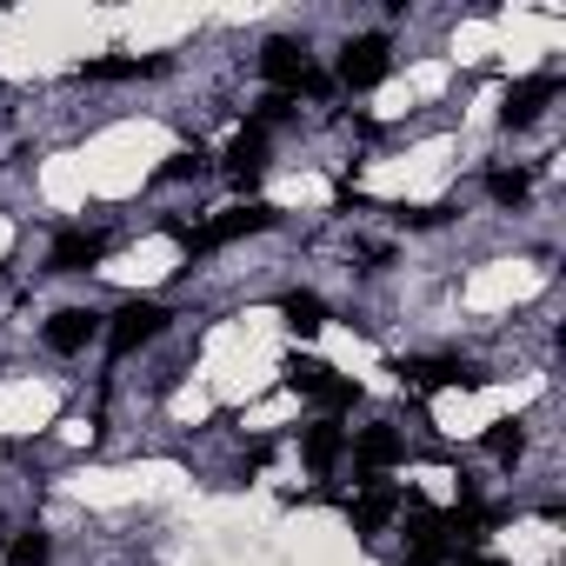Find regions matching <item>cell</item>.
<instances>
[{"label":"cell","instance_id":"2","mask_svg":"<svg viewBox=\"0 0 566 566\" xmlns=\"http://www.w3.org/2000/svg\"><path fill=\"white\" fill-rule=\"evenodd\" d=\"M260 74H266L280 94H301V87H307V94H321V87H327V74L307 61V48H301V41H266V48H260Z\"/></svg>","mask_w":566,"mask_h":566},{"label":"cell","instance_id":"7","mask_svg":"<svg viewBox=\"0 0 566 566\" xmlns=\"http://www.w3.org/2000/svg\"><path fill=\"white\" fill-rule=\"evenodd\" d=\"M347 513H354V533H367V539H374V533H380V526L400 513V486H387V480H367V486L347 500Z\"/></svg>","mask_w":566,"mask_h":566},{"label":"cell","instance_id":"9","mask_svg":"<svg viewBox=\"0 0 566 566\" xmlns=\"http://www.w3.org/2000/svg\"><path fill=\"white\" fill-rule=\"evenodd\" d=\"M559 94V81L553 74H533V81H520L513 94H506V107H500V127H533L539 120V107Z\"/></svg>","mask_w":566,"mask_h":566},{"label":"cell","instance_id":"11","mask_svg":"<svg viewBox=\"0 0 566 566\" xmlns=\"http://www.w3.org/2000/svg\"><path fill=\"white\" fill-rule=\"evenodd\" d=\"M227 167H233V187H253L260 167H266V134L260 127H240L233 147H227Z\"/></svg>","mask_w":566,"mask_h":566},{"label":"cell","instance_id":"19","mask_svg":"<svg viewBox=\"0 0 566 566\" xmlns=\"http://www.w3.org/2000/svg\"><path fill=\"white\" fill-rule=\"evenodd\" d=\"M447 553H453V546H447V539H440V533H427V539H420V546H413V553H407V559H400V566H440V559H447Z\"/></svg>","mask_w":566,"mask_h":566},{"label":"cell","instance_id":"3","mask_svg":"<svg viewBox=\"0 0 566 566\" xmlns=\"http://www.w3.org/2000/svg\"><path fill=\"white\" fill-rule=\"evenodd\" d=\"M167 321H174V314H167L160 301H127V307L114 314V327H107V347H114V354H134V347H147L154 334H167Z\"/></svg>","mask_w":566,"mask_h":566},{"label":"cell","instance_id":"13","mask_svg":"<svg viewBox=\"0 0 566 566\" xmlns=\"http://www.w3.org/2000/svg\"><path fill=\"white\" fill-rule=\"evenodd\" d=\"M354 453H360V467H367V473H387V467H400V453H407V447H400V433H394V427H367Z\"/></svg>","mask_w":566,"mask_h":566},{"label":"cell","instance_id":"8","mask_svg":"<svg viewBox=\"0 0 566 566\" xmlns=\"http://www.w3.org/2000/svg\"><path fill=\"white\" fill-rule=\"evenodd\" d=\"M101 260H107V233H87V227L61 233V240H54V253H48V266H54V273H87V266H101Z\"/></svg>","mask_w":566,"mask_h":566},{"label":"cell","instance_id":"16","mask_svg":"<svg viewBox=\"0 0 566 566\" xmlns=\"http://www.w3.org/2000/svg\"><path fill=\"white\" fill-rule=\"evenodd\" d=\"M48 553H54V546H48V533H21L0 559H8V566H48Z\"/></svg>","mask_w":566,"mask_h":566},{"label":"cell","instance_id":"10","mask_svg":"<svg viewBox=\"0 0 566 566\" xmlns=\"http://www.w3.org/2000/svg\"><path fill=\"white\" fill-rule=\"evenodd\" d=\"M94 334H101V314H87V307H61V314L48 321V347H54V354H81Z\"/></svg>","mask_w":566,"mask_h":566},{"label":"cell","instance_id":"20","mask_svg":"<svg viewBox=\"0 0 566 566\" xmlns=\"http://www.w3.org/2000/svg\"><path fill=\"white\" fill-rule=\"evenodd\" d=\"M453 566H500V559H486V553H453Z\"/></svg>","mask_w":566,"mask_h":566},{"label":"cell","instance_id":"1","mask_svg":"<svg viewBox=\"0 0 566 566\" xmlns=\"http://www.w3.org/2000/svg\"><path fill=\"white\" fill-rule=\"evenodd\" d=\"M280 213L273 207H233V213H220L213 227H187V220H167V233L200 260V253H213V247H227V240H240V233H266Z\"/></svg>","mask_w":566,"mask_h":566},{"label":"cell","instance_id":"18","mask_svg":"<svg viewBox=\"0 0 566 566\" xmlns=\"http://www.w3.org/2000/svg\"><path fill=\"white\" fill-rule=\"evenodd\" d=\"M486 193H493L500 207H520V200L533 193V180H526V174H486Z\"/></svg>","mask_w":566,"mask_h":566},{"label":"cell","instance_id":"4","mask_svg":"<svg viewBox=\"0 0 566 566\" xmlns=\"http://www.w3.org/2000/svg\"><path fill=\"white\" fill-rule=\"evenodd\" d=\"M287 387H294V394H314V400H321V407H334V413L360 400V387H354V380H340L327 360H287Z\"/></svg>","mask_w":566,"mask_h":566},{"label":"cell","instance_id":"12","mask_svg":"<svg viewBox=\"0 0 566 566\" xmlns=\"http://www.w3.org/2000/svg\"><path fill=\"white\" fill-rule=\"evenodd\" d=\"M301 453H307V467H314V473H327V467L347 453V433H340L334 420H314V427H307V440H301Z\"/></svg>","mask_w":566,"mask_h":566},{"label":"cell","instance_id":"5","mask_svg":"<svg viewBox=\"0 0 566 566\" xmlns=\"http://www.w3.org/2000/svg\"><path fill=\"white\" fill-rule=\"evenodd\" d=\"M387 54H394V48H387V34H360V41H347V54H340V81H347V87H360V94H367V87H380V81H387V67H394Z\"/></svg>","mask_w":566,"mask_h":566},{"label":"cell","instance_id":"14","mask_svg":"<svg viewBox=\"0 0 566 566\" xmlns=\"http://www.w3.org/2000/svg\"><path fill=\"white\" fill-rule=\"evenodd\" d=\"M280 321H287L294 334H321L327 327V301L321 294H287V301H280Z\"/></svg>","mask_w":566,"mask_h":566},{"label":"cell","instance_id":"15","mask_svg":"<svg viewBox=\"0 0 566 566\" xmlns=\"http://www.w3.org/2000/svg\"><path fill=\"white\" fill-rule=\"evenodd\" d=\"M486 453L513 467V460L526 453V433H520V420H500V427H486Z\"/></svg>","mask_w":566,"mask_h":566},{"label":"cell","instance_id":"6","mask_svg":"<svg viewBox=\"0 0 566 566\" xmlns=\"http://www.w3.org/2000/svg\"><path fill=\"white\" fill-rule=\"evenodd\" d=\"M394 374H400L407 387H420V394H440V387H467V394H473V387L486 380V374H473V367H460V360H400Z\"/></svg>","mask_w":566,"mask_h":566},{"label":"cell","instance_id":"17","mask_svg":"<svg viewBox=\"0 0 566 566\" xmlns=\"http://www.w3.org/2000/svg\"><path fill=\"white\" fill-rule=\"evenodd\" d=\"M207 174V154L200 147H180V154H167V167H160V180H200Z\"/></svg>","mask_w":566,"mask_h":566}]
</instances>
